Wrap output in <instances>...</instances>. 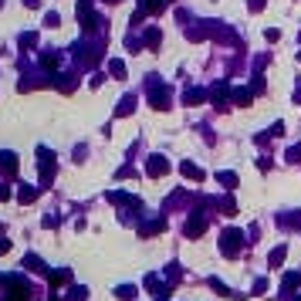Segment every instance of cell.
I'll use <instances>...</instances> for the list:
<instances>
[{
	"label": "cell",
	"mask_w": 301,
	"mask_h": 301,
	"mask_svg": "<svg viewBox=\"0 0 301 301\" xmlns=\"http://www.w3.org/2000/svg\"><path fill=\"white\" fill-rule=\"evenodd\" d=\"M240 247H244V234H240V230H227V234H223V254L227 257H234Z\"/></svg>",
	"instance_id": "1"
},
{
	"label": "cell",
	"mask_w": 301,
	"mask_h": 301,
	"mask_svg": "<svg viewBox=\"0 0 301 301\" xmlns=\"http://www.w3.org/2000/svg\"><path fill=\"white\" fill-rule=\"evenodd\" d=\"M7 294H11L7 301H31V288H27L24 281H17V278L11 281V291H7Z\"/></svg>",
	"instance_id": "2"
},
{
	"label": "cell",
	"mask_w": 301,
	"mask_h": 301,
	"mask_svg": "<svg viewBox=\"0 0 301 301\" xmlns=\"http://www.w3.org/2000/svg\"><path fill=\"white\" fill-rule=\"evenodd\" d=\"M166 159H163V156H156V159H153V163H149V173H153V176H163V173H166Z\"/></svg>",
	"instance_id": "3"
},
{
	"label": "cell",
	"mask_w": 301,
	"mask_h": 301,
	"mask_svg": "<svg viewBox=\"0 0 301 301\" xmlns=\"http://www.w3.org/2000/svg\"><path fill=\"white\" fill-rule=\"evenodd\" d=\"M0 166L7 169V173H14V169H17V163H14V156H11V153H0Z\"/></svg>",
	"instance_id": "4"
},
{
	"label": "cell",
	"mask_w": 301,
	"mask_h": 301,
	"mask_svg": "<svg viewBox=\"0 0 301 301\" xmlns=\"http://www.w3.org/2000/svg\"><path fill=\"white\" fill-rule=\"evenodd\" d=\"M203 223H207V220H203V217H196V220H193V223H190V227H186V234H190V237H196V234H203Z\"/></svg>",
	"instance_id": "5"
},
{
	"label": "cell",
	"mask_w": 301,
	"mask_h": 301,
	"mask_svg": "<svg viewBox=\"0 0 301 301\" xmlns=\"http://www.w3.org/2000/svg\"><path fill=\"white\" fill-rule=\"evenodd\" d=\"M183 173H186V176H193V179H203V173L193 166V163H183Z\"/></svg>",
	"instance_id": "6"
},
{
	"label": "cell",
	"mask_w": 301,
	"mask_h": 301,
	"mask_svg": "<svg viewBox=\"0 0 301 301\" xmlns=\"http://www.w3.org/2000/svg\"><path fill=\"white\" fill-rule=\"evenodd\" d=\"M294 284H298V274H288V278H284V291H291Z\"/></svg>",
	"instance_id": "7"
},
{
	"label": "cell",
	"mask_w": 301,
	"mask_h": 301,
	"mask_svg": "<svg viewBox=\"0 0 301 301\" xmlns=\"http://www.w3.org/2000/svg\"><path fill=\"white\" fill-rule=\"evenodd\" d=\"M112 75H119V78H122V75H125V68H122V61H112Z\"/></svg>",
	"instance_id": "8"
},
{
	"label": "cell",
	"mask_w": 301,
	"mask_h": 301,
	"mask_svg": "<svg viewBox=\"0 0 301 301\" xmlns=\"http://www.w3.org/2000/svg\"><path fill=\"white\" fill-rule=\"evenodd\" d=\"M7 247H11L7 240H0V254H7Z\"/></svg>",
	"instance_id": "9"
},
{
	"label": "cell",
	"mask_w": 301,
	"mask_h": 301,
	"mask_svg": "<svg viewBox=\"0 0 301 301\" xmlns=\"http://www.w3.org/2000/svg\"><path fill=\"white\" fill-rule=\"evenodd\" d=\"M261 4H264V0H250V7H254V11H261Z\"/></svg>",
	"instance_id": "10"
}]
</instances>
